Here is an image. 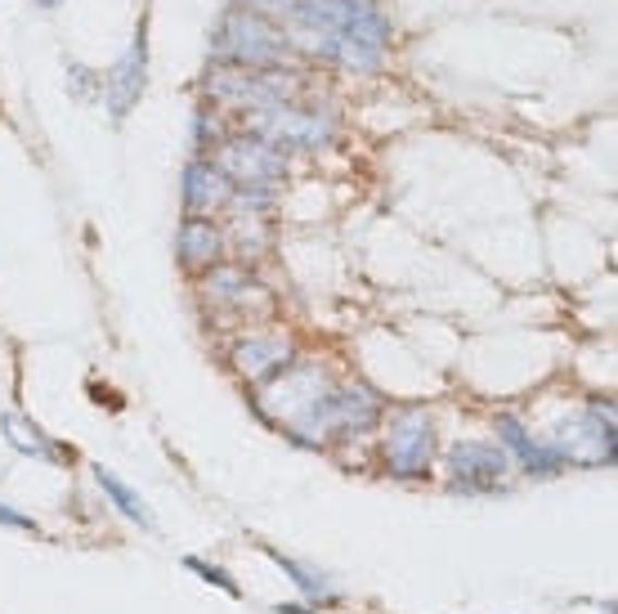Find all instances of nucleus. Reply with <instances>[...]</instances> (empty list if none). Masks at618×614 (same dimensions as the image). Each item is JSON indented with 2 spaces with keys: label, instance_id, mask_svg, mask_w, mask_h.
<instances>
[{
  "label": "nucleus",
  "instance_id": "nucleus-1",
  "mask_svg": "<svg viewBox=\"0 0 618 614\" xmlns=\"http://www.w3.org/2000/svg\"><path fill=\"white\" fill-rule=\"evenodd\" d=\"M287 54V36L247 10H229L215 27V59L242 63V67H274Z\"/></svg>",
  "mask_w": 618,
  "mask_h": 614
},
{
  "label": "nucleus",
  "instance_id": "nucleus-2",
  "mask_svg": "<svg viewBox=\"0 0 618 614\" xmlns=\"http://www.w3.org/2000/svg\"><path fill=\"white\" fill-rule=\"evenodd\" d=\"M390 46V18L373 5V0H358V10L350 14V23L323 46V59H332L350 72H377Z\"/></svg>",
  "mask_w": 618,
  "mask_h": 614
},
{
  "label": "nucleus",
  "instance_id": "nucleus-3",
  "mask_svg": "<svg viewBox=\"0 0 618 614\" xmlns=\"http://www.w3.org/2000/svg\"><path fill=\"white\" fill-rule=\"evenodd\" d=\"M251 126L265 143H287V149H323V143H332L337 135V117L332 113H310V108H269V113H251Z\"/></svg>",
  "mask_w": 618,
  "mask_h": 614
},
{
  "label": "nucleus",
  "instance_id": "nucleus-4",
  "mask_svg": "<svg viewBox=\"0 0 618 614\" xmlns=\"http://www.w3.org/2000/svg\"><path fill=\"white\" fill-rule=\"evenodd\" d=\"M614 409H588L583 417H573L565 426V440L552 444L560 453V462H578V466H614Z\"/></svg>",
  "mask_w": 618,
  "mask_h": 614
},
{
  "label": "nucleus",
  "instance_id": "nucleus-5",
  "mask_svg": "<svg viewBox=\"0 0 618 614\" xmlns=\"http://www.w3.org/2000/svg\"><path fill=\"white\" fill-rule=\"evenodd\" d=\"M430 453H434L430 413H421V409L399 413L394 426H390V436H386V458L394 466V476H421L430 466Z\"/></svg>",
  "mask_w": 618,
  "mask_h": 614
},
{
  "label": "nucleus",
  "instance_id": "nucleus-6",
  "mask_svg": "<svg viewBox=\"0 0 618 614\" xmlns=\"http://www.w3.org/2000/svg\"><path fill=\"white\" fill-rule=\"evenodd\" d=\"M220 171L229 175V185H274L282 175V153L274 143H265L261 135L247 139H225L220 143Z\"/></svg>",
  "mask_w": 618,
  "mask_h": 614
},
{
  "label": "nucleus",
  "instance_id": "nucleus-7",
  "mask_svg": "<svg viewBox=\"0 0 618 614\" xmlns=\"http://www.w3.org/2000/svg\"><path fill=\"white\" fill-rule=\"evenodd\" d=\"M506 472H512V458H506L502 444H457L449 453V485L466 493L497 489Z\"/></svg>",
  "mask_w": 618,
  "mask_h": 614
},
{
  "label": "nucleus",
  "instance_id": "nucleus-8",
  "mask_svg": "<svg viewBox=\"0 0 618 614\" xmlns=\"http://www.w3.org/2000/svg\"><path fill=\"white\" fill-rule=\"evenodd\" d=\"M381 417V400L368 386H345L332 390V400L323 409V440L327 436H358V430H373Z\"/></svg>",
  "mask_w": 618,
  "mask_h": 614
},
{
  "label": "nucleus",
  "instance_id": "nucleus-9",
  "mask_svg": "<svg viewBox=\"0 0 618 614\" xmlns=\"http://www.w3.org/2000/svg\"><path fill=\"white\" fill-rule=\"evenodd\" d=\"M143 67H149V50H143V36H135V46L126 50V59L108 72V82H103L108 108H113L117 117H126L130 108L139 103V95H143Z\"/></svg>",
  "mask_w": 618,
  "mask_h": 614
},
{
  "label": "nucleus",
  "instance_id": "nucleus-10",
  "mask_svg": "<svg viewBox=\"0 0 618 614\" xmlns=\"http://www.w3.org/2000/svg\"><path fill=\"white\" fill-rule=\"evenodd\" d=\"M234 364H238L242 377L265 381L274 373L292 368V341H287V337H251V341H242L234 350Z\"/></svg>",
  "mask_w": 618,
  "mask_h": 614
},
{
  "label": "nucleus",
  "instance_id": "nucleus-11",
  "mask_svg": "<svg viewBox=\"0 0 618 614\" xmlns=\"http://www.w3.org/2000/svg\"><path fill=\"white\" fill-rule=\"evenodd\" d=\"M234 198V185H229V175L220 166H211V162H193L185 171V206L193 215H211V211H220L225 202Z\"/></svg>",
  "mask_w": 618,
  "mask_h": 614
},
{
  "label": "nucleus",
  "instance_id": "nucleus-12",
  "mask_svg": "<svg viewBox=\"0 0 618 614\" xmlns=\"http://www.w3.org/2000/svg\"><path fill=\"white\" fill-rule=\"evenodd\" d=\"M497 430H502V444H506V449H516L529 472H538V476H556L560 466H565L560 453H556L552 444H538L533 436H525V426H520L516 417H502Z\"/></svg>",
  "mask_w": 618,
  "mask_h": 614
},
{
  "label": "nucleus",
  "instance_id": "nucleus-13",
  "mask_svg": "<svg viewBox=\"0 0 618 614\" xmlns=\"http://www.w3.org/2000/svg\"><path fill=\"white\" fill-rule=\"evenodd\" d=\"M220 251H225V238L211 221H202V215L185 221V229H179V256H185V265L206 270V265L220 261Z\"/></svg>",
  "mask_w": 618,
  "mask_h": 614
},
{
  "label": "nucleus",
  "instance_id": "nucleus-14",
  "mask_svg": "<svg viewBox=\"0 0 618 614\" xmlns=\"http://www.w3.org/2000/svg\"><path fill=\"white\" fill-rule=\"evenodd\" d=\"M94 480H99V489H103L108 498L117 502V512H122L126 521H139L143 529H153V512L143 508V498H139V493H135L126 480H117L113 472H108V466H94Z\"/></svg>",
  "mask_w": 618,
  "mask_h": 614
},
{
  "label": "nucleus",
  "instance_id": "nucleus-15",
  "mask_svg": "<svg viewBox=\"0 0 618 614\" xmlns=\"http://www.w3.org/2000/svg\"><path fill=\"white\" fill-rule=\"evenodd\" d=\"M251 292H261V287H256V283H247L242 270H215L211 283H206V297H211L215 305H247Z\"/></svg>",
  "mask_w": 618,
  "mask_h": 614
},
{
  "label": "nucleus",
  "instance_id": "nucleus-16",
  "mask_svg": "<svg viewBox=\"0 0 618 614\" xmlns=\"http://www.w3.org/2000/svg\"><path fill=\"white\" fill-rule=\"evenodd\" d=\"M5 440H10L18 453H31V458H59V449L41 436V426L27 422V417H18V413L5 417Z\"/></svg>",
  "mask_w": 618,
  "mask_h": 614
},
{
  "label": "nucleus",
  "instance_id": "nucleus-17",
  "mask_svg": "<svg viewBox=\"0 0 618 614\" xmlns=\"http://www.w3.org/2000/svg\"><path fill=\"white\" fill-rule=\"evenodd\" d=\"M274 561H278V565H282L287 574H292V584H297V588H301V592H305L310 601H332V597H337V588H332V584H327V579H323V574H310L305 565H297V561H287L282 552H274Z\"/></svg>",
  "mask_w": 618,
  "mask_h": 614
},
{
  "label": "nucleus",
  "instance_id": "nucleus-18",
  "mask_svg": "<svg viewBox=\"0 0 618 614\" xmlns=\"http://www.w3.org/2000/svg\"><path fill=\"white\" fill-rule=\"evenodd\" d=\"M185 569H193V574H202L206 584H215L220 592H229V597H242V588L229 579V574L220 569V565H206V561H198V556H185Z\"/></svg>",
  "mask_w": 618,
  "mask_h": 614
},
{
  "label": "nucleus",
  "instance_id": "nucleus-19",
  "mask_svg": "<svg viewBox=\"0 0 618 614\" xmlns=\"http://www.w3.org/2000/svg\"><path fill=\"white\" fill-rule=\"evenodd\" d=\"M238 10L256 14V18H292L297 0H238Z\"/></svg>",
  "mask_w": 618,
  "mask_h": 614
},
{
  "label": "nucleus",
  "instance_id": "nucleus-20",
  "mask_svg": "<svg viewBox=\"0 0 618 614\" xmlns=\"http://www.w3.org/2000/svg\"><path fill=\"white\" fill-rule=\"evenodd\" d=\"M0 525H10V529H27V534H36V521H31V516H18L14 508H5V502H0Z\"/></svg>",
  "mask_w": 618,
  "mask_h": 614
},
{
  "label": "nucleus",
  "instance_id": "nucleus-21",
  "mask_svg": "<svg viewBox=\"0 0 618 614\" xmlns=\"http://www.w3.org/2000/svg\"><path fill=\"white\" fill-rule=\"evenodd\" d=\"M278 614H310L305 605H278Z\"/></svg>",
  "mask_w": 618,
  "mask_h": 614
},
{
  "label": "nucleus",
  "instance_id": "nucleus-22",
  "mask_svg": "<svg viewBox=\"0 0 618 614\" xmlns=\"http://www.w3.org/2000/svg\"><path fill=\"white\" fill-rule=\"evenodd\" d=\"M36 5H46V10H50V5H63V0H36Z\"/></svg>",
  "mask_w": 618,
  "mask_h": 614
}]
</instances>
